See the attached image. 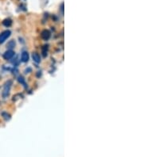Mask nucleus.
<instances>
[{
    "label": "nucleus",
    "mask_w": 143,
    "mask_h": 157,
    "mask_svg": "<svg viewBox=\"0 0 143 157\" xmlns=\"http://www.w3.org/2000/svg\"><path fill=\"white\" fill-rule=\"evenodd\" d=\"M11 34V32L10 30H5L0 33V44L3 43L6 39Z\"/></svg>",
    "instance_id": "1"
},
{
    "label": "nucleus",
    "mask_w": 143,
    "mask_h": 157,
    "mask_svg": "<svg viewBox=\"0 0 143 157\" xmlns=\"http://www.w3.org/2000/svg\"><path fill=\"white\" fill-rule=\"evenodd\" d=\"M11 84H12L11 81H8V82H6V83L5 84V86H4L3 92H2V95H3L4 98H6V96H8V94H9Z\"/></svg>",
    "instance_id": "2"
},
{
    "label": "nucleus",
    "mask_w": 143,
    "mask_h": 157,
    "mask_svg": "<svg viewBox=\"0 0 143 157\" xmlns=\"http://www.w3.org/2000/svg\"><path fill=\"white\" fill-rule=\"evenodd\" d=\"M14 55V51H12V50H7V51H6L5 53L3 54V58L5 59H10L13 57Z\"/></svg>",
    "instance_id": "3"
},
{
    "label": "nucleus",
    "mask_w": 143,
    "mask_h": 157,
    "mask_svg": "<svg viewBox=\"0 0 143 157\" xmlns=\"http://www.w3.org/2000/svg\"><path fill=\"white\" fill-rule=\"evenodd\" d=\"M41 36H42V37L44 39V40H48V39L50 37V32L49 30H46H46L42 31Z\"/></svg>",
    "instance_id": "4"
},
{
    "label": "nucleus",
    "mask_w": 143,
    "mask_h": 157,
    "mask_svg": "<svg viewBox=\"0 0 143 157\" xmlns=\"http://www.w3.org/2000/svg\"><path fill=\"white\" fill-rule=\"evenodd\" d=\"M21 60L24 63L27 62L29 60V54L27 52H23L22 53V56H21Z\"/></svg>",
    "instance_id": "5"
},
{
    "label": "nucleus",
    "mask_w": 143,
    "mask_h": 157,
    "mask_svg": "<svg viewBox=\"0 0 143 157\" xmlns=\"http://www.w3.org/2000/svg\"><path fill=\"white\" fill-rule=\"evenodd\" d=\"M32 58L33 59H34V61H35L36 63H40L41 58L38 53H37V52H34L32 55Z\"/></svg>",
    "instance_id": "6"
},
{
    "label": "nucleus",
    "mask_w": 143,
    "mask_h": 157,
    "mask_svg": "<svg viewBox=\"0 0 143 157\" xmlns=\"http://www.w3.org/2000/svg\"><path fill=\"white\" fill-rule=\"evenodd\" d=\"M11 24H12V21L10 19V18H6V19L3 20V21H2V25L6 27L10 26Z\"/></svg>",
    "instance_id": "7"
},
{
    "label": "nucleus",
    "mask_w": 143,
    "mask_h": 157,
    "mask_svg": "<svg viewBox=\"0 0 143 157\" xmlns=\"http://www.w3.org/2000/svg\"><path fill=\"white\" fill-rule=\"evenodd\" d=\"M14 45H15V43H14V41H13V40H11V41H10L9 43H8L7 46L9 47V48H12L14 47Z\"/></svg>",
    "instance_id": "8"
}]
</instances>
